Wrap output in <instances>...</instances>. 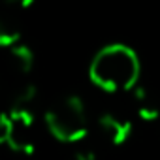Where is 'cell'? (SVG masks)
I'll return each instance as SVG.
<instances>
[{"label":"cell","mask_w":160,"mask_h":160,"mask_svg":"<svg viewBox=\"0 0 160 160\" xmlns=\"http://www.w3.org/2000/svg\"><path fill=\"white\" fill-rule=\"evenodd\" d=\"M141 64L136 51L124 43H111L102 47L89 68L91 81L108 91V92H121V91H134L139 81Z\"/></svg>","instance_id":"obj_1"},{"label":"cell","mask_w":160,"mask_h":160,"mask_svg":"<svg viewBox=\"0 0 160 160\" xmlns=\"http://www.w3.org/2000/svg\"><path fill=\"white\" fill-rule=\"evenodd\" d=\"M45 124L58 141L75 143L83 139L89 132V119L83 100L73 94L62 98L47 109Z\"/></svg>","instance_id":"obj_2"},{"label":"cell","mask_w":160,"mask_h":160,"mask_svg":"<svg viewBox=\"0 0 160 160\" xmlns=\"http://www.w3.org/2000/svg\"><path fill=\"white\" fill-rule=\"evenodd\" d=\"M8 145L15 152L32 154L36 151V132H34V115L25 109L10 111V134Z\"/></svg>","instance_id":"obj_3"},{"label":"cell","mask_w":160,"mask_h":160,"mask_svg":"<svg viewBox=\"0 0 160 160\" xmlns=\"http://www.w3.org/2000/svg\"><path fill=\"white\" fill-rule=\"evenodd\" d=\"M98 128L111 145H122L132 136V122L115 113H104L98 117Z\"/></svg>","instance_id":"obj_4"},{"label":"cell","mask_w":160,"mask_h":160,"mask_svg":"<svg viewBox=\"0 0 160 160\" xmlns=\"http://www.w3.org/2000/svg\"><path fill=\"white\" fill-rule=\"evenodd\" d=\"M134 96V106H136V115L145 121V122H152L160 117V106L156 102V98L149 92V89L145 87H136L132 91Z\"/></svg>","instance_id":"obj_5"},{"label":"cell","mask_w":160,"mask_h":160,"mask_svg":"<svg viewBox=\"0 0 160 160\" xmlns=\"http://www.w3.org/2000/svg\"><path fill=\"white\" fill-rule=\"evenodd\" d=\"M21 43V30L15 19L8 13L0 12V47L12 49L13 45Z\"/></svg>","instance_id":"obj_6"},{"label":"cell","mask_w":160,"mask_h":160,"mask_svg":"<svg viewBox=\"0 0 160 160\" xmlns=\"http://www.w3.org/2000/svg\"><path fill=\"white\" fill-rule=\"evenodd\" d=\"M10 57H12L13 66H15L19 72H23V73L30 72L32 66H34V51H32L30 45H27V43H17V45H13V47L10 49Z\"/></svg>","instance_id":"obj_7"},{"label":"cell","mask_w":160,"mask_h":160,"mask_svg":"<svg viewBox=\"0 0 160 160\" xmlns=\"http://www.w3.org/2000/svg\"><path fill=\"white\" fill-rule=\"evenodd\" d=\"M36 96H38V91H36V87H34L32 83L21 87V89L15 92V96H13V106H12V109H25V111H30V106L34 104Z\"/></svg>","instance_id":"obj_8"},{"label":"cell","mask_w":160,"mask_h":160,"mask_svg":"<svg viewBox=\"0 0 160 160\" xmlns=\"http://www.w3.org/2000/svg\"><path fill=\"white\" fill-rule=\"evenodd\" d=\"M10 134V113H0V143H8Z\"/></svg>","instance_id":"obj_9"},{"label":"cell","mask_w":160,"mask_h":160,"mask_svg":"<svg viewBox=\"0 0 160 160\" xmlns=\"http://www.w3.org/2000/svg\"><path fill=\"white\" fill-rule=\"evenodd\" d=\"M70 160H96V156H94V152H91V151H75V152L70 156Z\"/></svg>","instance_id":"obj_10"}]
</instances>
